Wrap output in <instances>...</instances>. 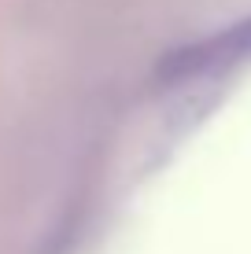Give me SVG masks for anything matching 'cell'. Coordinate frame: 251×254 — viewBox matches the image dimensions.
<instances>
[{
    "mask_svg": "<svg viewBox=\"0 0 251 254\" xmlns=\"http://www.w3.org/2000/svg\"><path fill=\"white\" fill-rule=\"evenodd\" d=\"M248 56H251V22H240V26H229V30L214 33L207 41H196V45L170 52L159 63V81L167 89L188 85V81H200V77L222 74V70H229L233 63H240Z\"/></svg>",
    "mask_w": 251,
    "mask_h": 254,
    "instance_id": "1",
    "label": "cell"
}]
</instances>
